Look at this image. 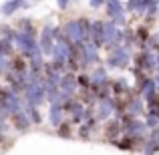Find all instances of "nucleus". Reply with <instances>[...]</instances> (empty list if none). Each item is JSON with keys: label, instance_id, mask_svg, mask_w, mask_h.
<instances>
[{"label": "nucleus", "instance_id": "0eeeda50", "mask_svg": "<svg viewBox=\"0 0 159 155\" xmlns=\"http://www.w3.org/2000/svg\"><path fill=\"white\" fill-rule=\"evenodd\" d=\"M0 73H2V66H0Z\"/></svg>", "mask_w": 159, "mask_h": 155}, {"label": "nucleus", "instance_id": "39448f33", "mask_svg": "<svg viewBox=\"0 0 159 155\" xmlns=\"http://www.w3.org/2000/svg\"><path fill=\"white\" fill-rule=\"evenodd\" d=\"M43 48H44V51H51V36H48V32L47 30H44V34H43Z\"/></svg>", "mask_w": 159, "mask_h": 155}, {"label": "nucleus", "instance_id": "f03ea898", "mask_svg": "<svg viewBox=\"0 0 159 155\" xmlns=\"http://www.w3.org/2000/svg\"><path fill=\"white\" fill-rule=\"evenodd\" d=\"M20 6H26L24 0H8V2H4L2 6H0V12H2L4 16H10V14H14Z\"/></svg>", "mask_w": 159, "mask_h": 155}, {"label": "nucleus", "instance_id": "f257e3e1", "mask_svg": "<svg viewBox=\"0 0 159 155\" xmlns=\"http://www.w3.org/2000/svg\"><path fill=\"white\" fill-rule=\"evenodd\" d=\"M26 97H28V103H30V105L40 103V101H43V87L30 83V85L26 87Z\"/></svg>", "mask_w": 159, "mask_h": 155}, {"label": "nucleus", "instance_id": "7ed1b4c3", "mask_svg": "<svg viewBox=\"0 0 159 155\" xmlns=\"http://www.w3.org/2000/svg\"><path fill=\"white\" fill-rule=\"evenodd\" d=\"M10 119H12V125H14L16 129H20V131H24V129L30 125V121H28V117L24 115V113H20V111H14L10 115Z\"/></svg>", "mask_w": 159, "mask_h": 155}, {"label": "nucleus", "instance_id": "20e7f679", "mask_svg": "<svg viewBox=\"0 0 159 155\" xmlns=\"http://www.w3.org/2000/svg\"><path fill=\"white\" fill-rule=\"evenodd\" d=\"M0 57H12V40L0 39Z\"/></svg>", "mask_w": 159, "mask_h": 155}, {"label": "nucleus", "instance_id": "423d86ee", "mask_svg": "<svg viewBox=\"0 0 159 155\" xmlns=\"http://www.w3.org/2000/svg\"><path fill=\"white\" fill-rule=\"evenodd\" d=\"M4 141V137H2V129H0V143H2Z\"/></svg>", "mask_w": 159, "mask_h": 155}]
</instances>
